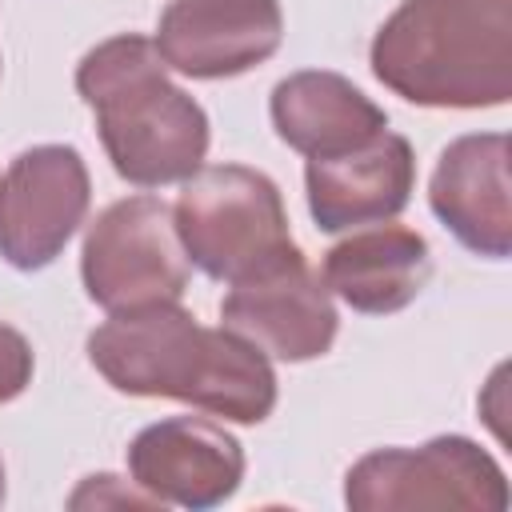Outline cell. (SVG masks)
I'll return each instance as SVG.
<instances>
[{
	"mask_svg": "<svg viewBox=\"0 0 512 512\" xmlns=\"http://www.w3.org/2000/svg\"><path fill=\"white\" fill-rule=\"evenodd\" d=\"M220 324L272 360L304 364L332 348L340 316L328 284L292 244L256 272L232 280L220 300Z\"/></svg>",
	"mask_w": 512,
	"mask_h": 512,
	"instance_id": "52a82bcc",
	"label": "cell"
},
{
	"mask_svg": "<svg viewBox=\"0 0 512 512\" xmlns=\"http://www.w3.org/2000/svg\"><path fill=\"white\" fill-rule=\"evenodd\" d=\"M272 128L276 136L308 160L344 156L364 148L388 128V112L372 104L348 76L304 68L272 88Z\"/></svg>",
	"mask_w": 512,
	"mask_h": 512,
	"instance_id": "5bb4252c",
	"label": "cell"
},
{
	"mask_svg": "<svg viewBox=\"0 0 512 512\" xmlns=\"http://www.w3.org/2000/svg\"><path fill=\"white\" fill-rule=\"evenodd\" d=\"M80 280L104 312H136L180 300L188 288V256L172 220V204L152 192L108 204L84 232Z\"/></svg>",
	"mask_w": 512,
	"mask_h": 512,
	"instance_id": "5b68a950",
	"label": "cell"
},
{
	"mask_svg": "<svg viewBox=\"0 0 512 512\" xmlns=\"http://www.w3.org/2000/svg\"><path fill=\"white\" fill-rule=\"evenodd\" d=\"M284 40L280 0H172L156 24V52L192 80H228L264 64Z\"/></svg>",
	"mask_w": 512,
	"mask_h": 512,
	"instance_id": "30bf717a",
	"label": "cell"
},
{
	"mask_svg": "<svg viewBox=\"0 0 512 512\" xmlns=\"http://www.w3.org/2000/svg\"><path fill=\"white\" fill-rule=\"evenodd\" d=\"M92 180L72 144L24 148L0 176V256L36 272L48 268L88 216Z\"/></svg>",
	"mask_w": 512,
	"mask_h": 512,
	"instance_id": "ba28073f",
	"label": "cell"
},
{
	"mask_svg": "<svg viewBox=\"0 0 512 512\" xmlns=\"http://www.w3.org/2000/svg\"><path fill=\"white\" fill-rule=\"evenodd\" d=\"M76 92L96 112L100 144L120 180L136 188L184 184L208 156V112L168 80L156 44L120 32L76 68Z\"/></svg>",
	"mask_w": 512,
	"mask_h": 512,
	"instance_id": "7a4b0ae2",
	"label": "cell"
},
{
	"mask_svg": "<svg viewBox=\"0 0 512 512\" xmlns=\"http://www.w3.org/2000/svg\"><path fill=\"white\" fill-rule=\"evenodd\" d=\"M92 368L124 396H164L232 424H260L276 408L272 360L244 336L204 328L180 300L108 312L88 332Z\"/></svg>",
	"mask_w": 512,
	"mask_h": 512,
	"instance_id": "6da1fadb",
	"label": "cell"
},
{
	"mask_svg": "<svg viewBox=\"0 0 512 512\" xmlns=\"http://www.w3.org/2000/svg\"><path fill=\"white\" fill-rule=\"evenodd\" d=\"M320 280L352 312L388 316L408 308L432 280V252L416 228L376 224L332 244L320 264Z\"/></svg>",
	"mask_w": 512,
	"mask_h": 512,
	"instance_id": "4fadbf2b",
	"label": "cell"
},
{
	"mask_svg": "<svg viewBox=\"0 0 512 512\" xmlns=\"http://www.w3.org/2000/svg\"><path fill=\"white\" fill-rule=\"evenodd\" d=\"M416 156L400 132H380L364 148L344 156L308 160L304 188L308 212L320 232H348L360 224H384L412 200Z\"/></svg>",
	"mask_w": 512,
	"mask_h": 512,
	"instance_id": "7c38bea8",
	"label": "cell"
},
{
	"mask_svg": "<svg viewBox=\"0 0 512 512\" xmlns=\"http://www.w3.org/2000/svg\"><path fill=\"white\" fill-rule=\"evenodd\" d=\"M4 492H8V480H4V460H0V504H4Z\"/></svg>",
	"mask_w": 512,
	"mask_h": 512,
	"instance_id": "e0dca14e",
	"label": "cell"
},
{
	"mask_svg": "<svg viewBox=\"0 0 512 512\" xmlns=\"http://www.w3.org/2000/svg\"><path fill=\"white\" fill-rule=\"evenodd\" d=\"M172 220L188 264L228 284L292 248L276 180L244 164H200L184 180Z\"/></svg>",
	"mask_w": 512,
	"mask_h": 512,
	"instance_id": "277c9868",
	"label": "cell"
},
{
	"mask_svg": "<svg viewBox=\"0 0 512 512\" xmlns=\"http://www.w3.org/2000/svg\"><path fill=\"white\" fill-rule=\"evenodd\" d=\"M352 512L392 508H508L504 468L468 436H436L420 448H376L344 476Z\"/></svg>",
	"mask_w": 512,
	"mask_h": 512,
	"instance_id": "8992f818",
	"label": "cell"
},
{
	"mask_svg": "<svg viewBox=\"0 0 512 512\" xmlns=\"http://www.w3.org/2000/svg\"><path fill=\"white\" fill-rule=\"evenodd\" d=\"M508 136L472 132L456 136L432 172L428 204L436 220L476 256L504 260L512 252V204H508Z\"/></svg>",
	"mask_w": 512,
	"mask_h": 512,
	"instance_id": "8fae6325",
	"label": "cell"
},
{
	"mask_svg": "<svg viewBox=\"0 0 512 512\" xmlns=\"http://www.w3.org/2000/svg\"><path fill=\"white\" fill-rule=\"evenodd\" d=\"M128 476L160 508H216L244 480V448L232 432L200 416H168L128 444Z\"/></svg>",
	"mask_w": 512,
	"mask_h": 512,
	"instance_id": "9c48e42d",
	"label": "cell"
},
{
	"mask_svg": "<svg viewBox=\"0 0 512 512\" xmlns=\"http://www.w3.org/2000/svg\"><path fill=\"white\" fill-rule=\"evenodd\" d=\"M116 484V476H88L76 492H72V508H88V504H96V508H104V504H132V508H160L144 488H112Z\"/></svg>",
	"mask_w": 512,
	"mask_h": 512,
	"instance_id": "2e32d148",
	"label": "cell"
},
{
	"mask_svg": "<svg viewBox=\"0 0 512 512\" xmlns=\"http://www.w3.org/2000/svg\"><path fill=\"white\" fill-rule=\"evenodd\" d=\"M368 64L408 104L500 108L512 100V0H404Z\"/></svg>",
	"mask_w": 512,
	"mask_h": 512,
	"instance_id": "3957f363",
	"label": "cell"
},
{
	"mask_svg": "<svg viewBox=\"0 0 512 512\" xmlns=\"http://www.w3.org/2000/svg\"><path fill=\"white\" fill-rule=\"evenodd\" d=\"M32 372H36L32 344L24 340V332L0 320V404L16 400L32 384Z\"/></svg>",
	"mask_w": 512,
	"mask_h": 512,
	"instance_id": "9a60e30c",
	"label": "cell"
}]
</instances>
